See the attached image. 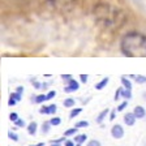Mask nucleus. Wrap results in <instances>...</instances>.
Segmentation results:
<instances>
[{
  "mask_svg": "<svg viewBox=\"0 0 146 146\" xmlns=\"http://www.w3.org/2000/svg\"><path fill=\"white\" fill-rule=\"evenodd\" d=\"M120 47H121V52L125 56L146 58V35L136 33V31L125 34L121 39Z\"/></svg>",
  "mask_w": 146,
  "mask_h": 146,
  "instance_id": "obj_1",
  "label": "nucleus"
},
{
  "mask_svg": "<svg viewBox=\"0 0 146 146\" xmlns=\"http://www.w3.org/2000/svg\"><path fill=\"white\" fill-rule=\"evenodd\" d=\"M111 136L115 138V140H121L124 137V128L120 124H115L111 128Z\"/></svg>",
  "mask_w": 146,
  "mask_h": 146,
  "instance_id": "obj_2",
  "label": "nucleus"
},
{
  "mask_svg": "<svg viewBox=\"0 0 146 146\" xmlns=\"http://www.w3.org/2000/svg\"><path fill=\"white\" fill-rule=\"evenodd\" d=\"M78 89H80V82L76 81L74 78L68 81L67 85L64 86V91H65V93H73V91H77Z\"/></svg>",
  "mask_w": 146,
  "mask_h": 146,
  "instance_id": "obj_3",
  "label": "nucleus"
},
{
  "mask_svg": "<svg viewBox=\"0 0 146 146\" xmlns=\"http://www.w3.org/2000/svg\"><path fill=\"white\" fill-rule=\"evenodd\" d=\"M123 120H124V124L128 125V127H133L134 123H136L137 117L136 115H134L133 112H128L124 115V117H123Z\"/></svg>",
  "mask_w": 146,
  "mask_h": 146,
  "instance_id": "obj_4",
  "label": "nucleus"
},
{
  "mask_svg": "<svg viewBox=\"0 0 146 146\" xmlns=\"http://www.w3.org/2000/svg\"><path fill=\"white\" fill-rule=\"evenodd\" d=\"M133 113L136 115L137 119H143L146 116V111L142 106H136L133 110Z\"/></svg>",
  "mask_w": 146,
  "mask_h": 146,
  "instance_id": "obj_5",
  "label": "nucleus"
},
{
  "mask_svg": "<svg viewBox=\"0 0 146 146\" xmlns=\"http://www.w3.org/2000/svg\"><path fill=\"white\" fill-rule=\"evenodd\" d=\"M110 113V108H104L103 111H100L99 115L97 116V119H95V121H97V124H102V123L104 121V119L108 116Z\"/></svg>",
  "mask_w": 146,
  "mask_h": 146,
  "instance_id": "obj_6",
  "label": "nucleus"
},
{
  "mask_svg": "<svg viewBox=\"0 0 146 146\" xmlns=\"http://www.w3.org/2000/svg\"><path fill=\"white\" fill-rule=\"evenodd\" d=\"M108 82H110L108 77H104V78H102L99 82H97V84H95V86H94L95 90H103V89L107 86V84H108Z\"/></svg>",
  "mask_w": 146,
  "mask_h": 146,
  "instance_id": "obj_7",
  "label": "nucleus"
},
{
  "mask_svg": "<svg viewBox=\"0 0 146 146\" xmlns=\"http://www.w3.org/2000/svg\"><path fill=\"white\" fill-rule=\"evenodd\" d=\"M27 133L30 134V136H35L36 134V131H38V124H36V121H31L30 124L27 125Z\"/></svg>",
  "mask_w": 146,
  "mask_h": 146,
  "instance_id": "obj_8",
  "label": "nucleus"
},
{
  "mask_svg": "<svg viewBox=\"0 0 146 146\" xmlns=\"http://www.w3.org/2000/svg\"><path fill=\"white\" fill-rule=\"evenodd\" d=\"M86 140H88V136H86L85 133L76 134V136H74V138H73V141H74L76 143H80V145H82L84 142H86Z\"/></svg>",
  "mask_w": 146,
  "mask_h": 146,
  "instance_id": "obj_9",
  "label": "nucleus"
},
{
  "mask_svg": "<svg viewBox=\"0 0 146 146\" xmlns=\"http://www.w3.org/2000/svg\"><path fill=\"white\" fill-rule=\"evenodd\" d=\"M120 81H121V85L123 88L128 89V90H132V81L129 78H127L125 76H123L121 78H120Z\"/></svg>",
  "mask_w": 146,
  "mask_h": 146,
  "instance_id": "obj_10",
  "label": "nucleus"
},
{
  "mask_svg": "<svg viewBox=\"0 0 146 146\" xmlns=\"http://www.w3.org/2000/svg\"><path fill=\"white\" fill-rule=\"evenodd\" d=\"M33 100L35 102V103L40 104V103H43V102H46V100H47V94H39V95H35V98H33Z\"/></svg>",
  "mask_w": 146,
  "mask_h": 146,
  "instance_id": "obj_11",
  "label": "nucleus"
},
{
  "mask_svg": "<svg viewBox=\"0 0 146 146\" xmlns=\"http://www.w3.org/2000/svg\"><path fill=\"white\" fill-rule=\"evenodd\" d=\"M77 132H78V128L73 127V128H70V129H67V131L64 132V136H65V137H72V136H76V134H77Z\"/></svg>",
  "mask_w": 146,
  "mask_h": 146,
  "instance_id": "obj_12",
  "label": "nucleus"
},
{
  "mask_svg": "<svg viewBox=\"0 0 146 146\" xmlns=\"http://www.w3.org/2000/svg\"><path fill=\"white\" fill-rule=\"evenodd\" d=\"M64 107H67V108H70V107H74V104H76V100L73 99V98H67V99L63 102Z\"/></svg>",
  "mask_w": 146,
  "mask_h": 146,
  "instance_id": "obj_13",
  "label": "nucleus"
},
{
  "mask_svg": "<svg viewBox=\"0 0 146 146\" xmlns=\"http://www.w3.org/2000/svg\"><path fill=\"white\" fill-rule=\"evenodd\" d=\"M121 98L129 100L132 98V90H128V89L123 88V90H121Z\"/></svg>",
  "mask_w": 146,
  "mask_h": 146,
  "instance_id": "obj_14",
  "label": "nucleus"
},
{
  "mask_svg": "<svg viewBox=\"0 0 146 146\" xmlns=\"http://www.w3.org/2000/svg\"><path fill=\"white\" fill-rule=\"evenodd\" d=\"M81 112H82V108H81V107H77V108H73L72 111H70V113H69V117H70V119H74V117H76V116H78Z\"/></svg>",
  "mask_w": 146,
  "mask_h": 146,
  "instance_id": "obj_15",
  "label": "nucleus"
},
{
  "mask_svg": "<svg viewBox=\"0 0 146 146\" xmlns=\"http://www.w3.org/2000/svg\"><path fill=\"white\" fill-rule=\"evenodd\" d=\"M51 127H52V125H51V123H50V121H44L42 124V133L43 134H47L50 132V128H51Z\"/></svg>",
  "mask_w": 146,
  "mask_h": 146,
  "instance_id": "obj_16",
  "label": "nucleus"
},
{
  "mask_svg": "<svg viewBox=\"0 0 146 146\" xmlns=\"http://www.w3.org/2000/svg\"><path fill=\"white\" fill-rule=\"evenodd\" d=\"M39 113H42V115H51V112H50V106H43L39 108Z\"/></svg>",
  "mask_w": 146,
  "mask_h": 146,
  "instance_id": "obj_17",
  "label": "nucleus"
},
{
  "mask_svg": "<svg viewBox=\"0 0 146 146\" xmlns=\"http://www.w3.org/2000/svg\"><path fill=\"white\" fill-rule=\"evenodd\" d=\"M76 128H86V127H89V121H86V120H81V121H78V123H76V125H74Z\"/></svg>",
  "mask_w": 146,
  "mask_h": 146,
  "instance_id": "obj_18",
  "label": "nucleus"
},
{
  "mask_svg": "<svg viewBox=\"0 0 146 146\" xmlns=\"http://www.w3.org/2000/svg\"><path fill=\"white\" fill-rule=\"evenodd\" d=\"M50 123H51L52 127H54V125H60L61 124V119L60 117H51L50 119Z\"/></svg>",
  "mask_w": 146,
  "mask_h": 146,
  "instance_id": "obj_19",
  "label": "nucleus"
},
{
  "mask_svg": "<svg viewBox=\"0 0 146 146\" xmlns=\"http://www.w3.org/2000/svg\"><path fill=\"white\" fill-rule=\"evenodd\" d=\"M127 106H128V100H124L121 104H119V106H117L116 111H117V112H121V111H124V110L127 108Z\"/></svg>",
  "mask_w": 146,
  "mask_h": 146,
  "instance_id": "obj_20",
  "label": "nucleus"
},
{
  "mask_svg": "<svg viewBox=\"0 0 146 146\" xmlns=\"http://www.w3.org/2000/svg\"><path fill=\"white\" fill-rule=\"evenodd\" d=\"M136 82L137 84H146V76H141V74H138V76H136Z\"/></svg>",
  "mask_w": 146,
  "mask_h": 146,
  "instance_id": "obj_21",
  "label": "nucleus"
},
{
  "mask_svg": "<svg viewBox=\"0 0 146 146\" xmlns=\"http://www.w3.org/2000/svg\"><path fill=\"white\" fill-rule=\"evenodd\" d=\"M13 124L16 125V128H24L25 125H26V123H25V120H22V119H18L17 121H15Z\"/></svg>",
  "mask_w": 146,
  "mask_h": 146,
  "instance_id": "obj_22",
  "label": "nucleus"
},
{
  "mask_svg": "<svg viewBox=\"0 0 146 146\" xmlns=\"http://www.w3.org/2000/svg\"><path fill=\"white\" fill-rule=\"evenodd\" d=\"M11 98H13L15 100H17V102H20V100L22 99V97H21V94L20 93H17V91H15V93H12V94L9 95Z\"/></svg>",
  "mask_w": 146,
  "mask_h": 146,
  "instance_id": "obj_23",
  "label": "nucleus"
},
{
  "mask_svg": "<svg viewBox=\"0 0 146 146\" xmlns=\"http://www.w3.org/2000/svg\"><path fill=\"white\" fill-rule=\"evenodd\" d=\"M8 137H9V140L15 141V142H17V141H18V136H17L16 133H13L12 131H9V132H8Z\"/></svg>",
  "mask_w": 146,
  "mask_h": 146,
  "instance_id": "obj_24",
  "label": "nucleus"
},
{
  "mask_svg": "<svg viewBox=\"0 0 146 146\" xmlns=\"http://www.w3.org/2000/svg\"><path fill=\"white\" fill-rule=\"evenodd\" d=\"M54 4H67V3H72L73 0H50Z\"/></svg>",
  "mask_w": 146,
  "mask_h": 146,
  "instance_id": "obj_25",
  "label": "nucleus"
},
{
  "mask_svg": "<svg viewBox=\"0 0 146 146\" xmlns=\"http://www.w3.org/2000/svg\"><path fill=\"white\" fill-rule=\"evenodd\" d=\"M86 146H102V143H100L98 140H90Z\"/></svg>",
  "mask_w": 146,
  "mask_h": 146,
  "instance_id": "obj_26",
  "label": "nucleus"
},
{
  "mask_svg": "<svg viewBox=\"0 0 146 146\" xmlns=\"http://www.w3.org/2000/svg\"><path fill=\"white\" fill-rule=\"evenodd\" d=\"M18 119H20V117H18V113L17 112H12L11 115H9V120H11V121H13V123L17 121Z\"/></svg>",
  "mask_w": 146,
  "mask_h": 146,
  "instance_id": "obj_27",
  "label": "nucleus"
},
{
  "mask_svg": "<svg viewBox=\"0 0 146 146\" xmlns=\"http://www.w3.org/2000/svg\"><path fill=\"white\" fill-rule=\"evenodd\" d=\"M33 86H34V89H36V90H40V89H43V84L38 82L36 80H34V81H33Z\"/></svg>",
  "mask_w": 146,
  "mask_h": 146,
  "instance_id": "obj_28",
  "label": "nucleus"
},
{
  "mask_svg": "<svg viewBox=\"0 0 146 146\" xmlns=\"http://www.w3.org/2000/svg\"><path fill=\"white\" fill-rule=\"evenodd\" d=\"M65 136L61 137V138H58V140H51L50 141V143H61V142H65Z\"/></svg>",
  "mask_w": 146,
  "mask_h": 146,
  "instance_id": "obj_29",
  "label": "nucleus"
},
{
  "mask_svg": "<svg viewBox=\"0 0 146 146\" xmlns=\"http://www.w3.org/2000/svg\"><path fill=\"white\" fill-rule=\"evenodd\" d=\"M121 90H123V88H119L117 90H116V93H115V98H113L115 100H117V99H120V98H121Z\"/></svg>",
  "mask_w": 146,
  "mask_h": 146,
  "instance_id": "obj_30",
  "label": "nucleus"
},
{
  "mask_svg": "<svg viewBox=\"0 0 146 146\" xmlns=\"http://www.w3.org/2000/svg\"><path fill=\"white\" fill-rule=\"evenodd\" d=\"M56 111H58V106L56 104H50V112H51V115H55Z\"/></svg>",
  "mask_w": 146,
  "mask_h": 146,
  "instance_id": "obj_31",
  "label": "nucleus"
},
{
  "mask_svg": "<svg viewBox=\"0 0 146 146\" xmlns=\"http://www.w3.org/2000/svg\"><path fill=\"white\" fill-rule=\"evenodd\" d=\"M80 80H81L82 84H86V82L89 81V77L88 74H80Z\"/></svg>",
  "mask_w": 146,
  "mask_h": 146,
  "instance_id": "obj_32",
  "label": "nucleus"
},
{
  "mask_svg": "<svg viewBox=\"0 0 146 146\" xmlns=\"http://www.w3.org/2000/svg\"><path fill=\"white\" fill-rule=\"evenodd\" d=\"M73 77H72V74H63V76H61V80H64V81L65 82H68V81H70V80H72Z\"/></svg>",
  "mask_w": 146,
  "mask_h": 146,
  "instance_id": "obj_33",
  "label": "nucleus"
},
{
  "mask_svg": "<svg viewBox=\"0 0 146 146\" xmlns=\"http://www.w3.org/2000/svg\"><path fill=\"white\" fill-rule=\"evenodd\" d=\"M54 97H56V91H55V90H51V91L48 93V94H47V100L52 99Z\"/></svg>",
  "mask_w": 146,
  "mask_h": 146,
  "instance_id": "obj_34",
  "label": "nucleus"
},
{
  "mask_svg": "<svg viewBox=\"0 0 146 146\" xmlns=\"http://www.w3.org/2000/svg\"><path fill=\"white\" fill-rule=\"evenodd\" d=\"M116 112H117V111H111V112H110V120H111V121H113V120H115L116 119Z\"/></svg>",
  "mask_w": 146,
  "mask_h": 146,
  "instance_id": "obj_35",
  "label": "nucleus"
},
{
  "mask_svg": "<svg viewBox=\"0 0 146 146\" xmlns=\"http://www.w3.org/2000/svg\"><path fill=\"white\" fill-rule=\"evenodd\" d=\"M64 146H76V142L72 140H67L65 142H64Z\"/></svg>",
  "mask_w": 146,
  "mask_h": 146,
  "instance_id": "obj_36",
  "label": "nucleus"
},
{
  "mask_svg": "<svg viewBox=\"0 0 146 146\" xmlns=\"http://www.w3.org/2000/svg\"><path fill=\"white\" fill-rule=\"evenodd\" d=\"M17 103V100H15L13 98L9 97V100H8V106H15V104Z\"/></svg>",
  "mask_w": 146,
  "mask_h": 146,
  "instance_id": "obj_37",
  "label": "nucleus"
},
{
  "mask_svg": "<svg viewBox=\"0 0 146 146\" xmlns=\"http://www.w3.org/2000/svg\"><path fill=\"white\" fill-rule=\"evenodd\" d=\"M24 86H18L17 89H16V91H17V93H20V94H22V93H24Z\"/></svg>",
  "mask_w": 146,
  "mask_h": 146,
  "instance_id": "obj_38",
  "label": "nucleus"
},
{
  "mask_svg": "<svg viewBox=\"0 0 146 146\" xmlns=\"http://www.w3.org/2000/svg\"><path fill=\"white\" fill-rule=\"evenodd\" d=\"M29 146H44L43 142H39V143H35V145H29Z\"/></svg>",
  "mask_w": 146,
  "mask_h": 146,
  "instance_id": "obj_39",
  "label": "nucleus"
},
{
  "mask_svg": "<svg viewBox=\"0 0 146 146\" xmlns=\"http://www.w3.org/2000/svg\"><path fill=\"white\" fill-rule=\"evenodd\" d=\"M142 95H143V100H146V91H143V94H142Z\"/></svg>",
  "mask_w": 146,
  "mask_h": 146,
  "instance_id": "obj_40",
  "label": "nucleus"
},
{
  "mask_svg": "<svg viewBox=\"0 0 146 146\" xmlns=\"http://www.w3.org/2000/svg\"><path fill=\"white\" fill-rule=\"evenodd\" d=\"M51 146H61L60 143H51Z\"/></svg>",
  "mask_w": 146,
  "mask_h": 146,
  "instance_id": "obj_41",
  "label": "nucleus"
},
{
  "mask_svg": "<svg viewBox=\"0 0 146 146\" xmlns=\"http://www.w3.org/2000/svg\"><path fill=\"white\" fill-rule=\"evenodd\" d=\"M76 146H81V145H80V143H76Z\"/></svg>",
  "mask_w": 146,
  "mask_h": 146,
  "instance_id": "obj_42",
  "label": "nucleus"
}]
</instances>
